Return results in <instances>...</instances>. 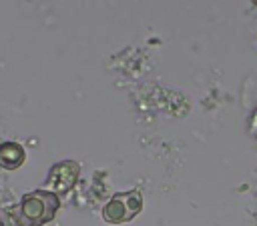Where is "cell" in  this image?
<instances>
[{
	"instance_id": "6da1fadb",
	"label": "cell",
	"mask_w": 257,
	"mask_h": 226,
	"mask_svg": "<svg viewBox=\"0 0 257 226\" xmlns=\"http://www.w3.org/2000/svg\"><path fill=\"white\" fill-rule=\"evenodd\" d=\"M58 210V198L54 192L36 190L22 198L18 206V224L20 226H42L54 218Z\"/></svg>"
},
{
	"instance_id": "7a4b0ae2",
	"label": "cell",
	"mask_w": 257,
	"mask_h": 226,
	"mask_svg": "<svg viewBox=\"0 0 257 226\" xmlns=\"http://www.w3.org/2000/svg\"><path fill=\"white\" fill-rule=\"evenodd\" d=\"M143 206V200H141V194L139 192H122V194H116L106 206H104V220L106 222H112V224H120V222H126L131 220Z\"/></svg>"
},
{
	"instance_id": "277c9868",
	"label": "cell",
	"mask_w": 257,
	"mask_h": 226,
	"mask_svg": "<svg viewBox=\"0 0 257 226\" xmlns=\"http://www.w3.org/2000/svg\"><path fill=\"white\" fill-rule=\"evenodd\" d=\"M26 154H24V148L16 142H4L0 146V166L2 168H8V170H14L18 168L22 162H24Z\"/></svg>"
},
{
	"instance_id": "3957f363",
	"label": "cell",
	"mask_w": 257,
	"mask_h": 226,
	"mask_svg": "<svg viewBox=\"0 0 257 226\" xmlns=\"http://www.w3.org/2000/svg\"><path fill=\"white\" fill-rule=\"evenodd\" d=\"M78 176V164L76 162H60L56 164L48 174V184L56 192H66Z\"/></svg>"
},
{
	"instance_id": "5b68a950",
	"label": "cell",
	"mask_w": 257,
	"mask_h": 226,
	"mask_svg": "<svg viewBox=\"0 0 257 226\" xmlns=\"http://www.w3.org/2000/svg\"><path fill=\"white\" fill-rule=\"evenodd\" d=\"M255 2H257V0H255Z\"/></svg>"
}]
</instances>
